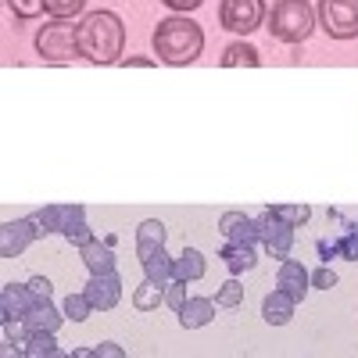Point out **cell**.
<instances>
[{"mask_svg":"<svg viewBox=\"0 0 358 358\" xmlns=\"http://www.w3.org/2000/svg\"><path fill=\"white\" fill-rule=\"evenodd\" d=\"M126 25L115 11H86L79 22V57L94 65H115L122 62Z\"/></svg>","mask_w":358,"mask_h":358,"instance_id":"6da1fadb","label":"cell"},{"mask_svg":"<svg viewBox=\"0 0 358 358\" xmlns=\"http://www.w3.org/2000/svg\"><path fill=\"white\" fill-rule=\"evenodd\" d=\"M151 40H155L158 62H165V65H194L197 57H201V50H204L201 25L190 22L187 15H169V18H162Z\"/></svg>","mask_w":358,"mask_h":358,"instance_id":"7a4b0ae2","label":"cell"},{"mask_svg":"<svg viewBox=\"0 0 358 358\" xmlns=\"http://www.w3.org/2000/svg\"><path fill=\"white\" fill-rule=\"evenodd\" d=\"M315 8L308 0H276L265 15V33L280 43H305L315 33Z\"/></svg>","mask_w":358,"mask_h":358,"instance_id":"3957f363","label":"cell"},{"mask_svg":"<svg viewBox=\"0 0 358 358\" xmlns=\"http://www.w3.org/2000/svg\"><path fill=\"white\" fill-rule=\"evenodd\" d=\"M36 54L54 65H65L72 57H79V22L72 18L43 22V29H36Z\"/></svg>","mask_w":358,"mask_h":358,"instance_id":"277c9868","label":"cell"},{"mask_svg":"<svg viewBox=\"0 0 358 358\" xmlns=\"http://www.w3.org/2000/svg\"><path fill=\"white\" fill-rule=\"evenodd\" d=\"M315 22L330 40H358V0H319Z\"/></svg>","mask_w":358,"mask_h":358,"instance_id":"5b68a950","label":"cell"},{"mask_svg":"<svg viewBox=\"0 0 358 358\" xmlns=\"http://www.w3.org/2000/svg\"><path fill=\"white\" fill-rule=\"evenodd\" d=\"M265 0H222L219 4V22L233 36H251L265 22Z\"/></svg>","mask_w":358,"mask_h":358,"instance_id":"8992f818","label":"cell"},{"mask_svg":"<svg viewBox=\"0 0 358 358\" xmlns=\"http://www.w3.org/2000/svg\"><path fill=\"white\" fill-rule=\"evenodd\" d=\"M255 222H258V233H262L265 255L276 258V262H283V258L290 255V248H294V226L283 222L273 208H265L262 215H255Z\"/></svg>","mask_w":358,"mask_h":358,"instance_id":"52a82bcc","label":"cell"},{"mask_svg":"<svg viewBox=\"0 0 358 358\" xmlns=\"http://www.w3.org/2000/svg\"><path fill=\"white\" fill-rule=\"evenodd\" d=\"M83 294L90 297L94 312H111L122 301V280H118V273H90Z\"/></svg>","mask_w":358,"mask_h":358,"instance_id":"ba28073f","label":"cell"},{"mask_svg":"<svg viewBox=\"0 0 358 358\" xmlns=\"http://www.w3.org/2000/svg\"><path fill=\"white\" fill-rule=\"evenodd\" d=\"M40 297L29 290V283H4L0 287V322H11V319H25L33 312V305Z\"/></svg>","mask_w":358,"mask_h":358,"instance_id":"9c48e42d","label":"cell"},{"mask_svg":"<svg viewBox=\"0 0 358 358\" xmlns=\"http://www.w3.org/2000/svg\"><path fill=\"white\" fill-rule=\"evenodd\" d=\"M33 241H36L33 219H8L4 226H0V255L4 258H18Z\"/></svg>","mask_w":358,"mask_h":358,"instance_id":"30bf717a","label":"cell"},{"mask_svg":"<svg viewBox=\"0 0 358 358\" xmlns=\"http://www.w3.org/2000/svg\"><path fill=\"white\" fill-rule=\"evenodd\" d=\"M276 287L287 290L294 301H305L308 290H312V273L301 265V262H294V258H283L280 268H276Z\"/></svg>","mask_w":358,"mask_h":358,"instance_id":"8fae6325","label":"cell"},{"mask_svg":"<svg viewBox=\"0 0 358 358\" xmlns=\"http://www.w3.org/2000/svg\"><path fill=\"white\" fill-rule=\"evenodd\" d=\"M219 233L226 236V244H262L258 222L251 215H244V212H222Z\"/></svg>","mask_w":358,"mask_h":358,"instance_id":"7c38bea8","label":"cell"},{"mask_svg":"<svg viewBox=\"0 0 358 358\" xmlns=\"http://www.w3.org/2000/svg\"><path fill=\"white\" fill-rule=\"evenodd\" d=\"M215 301L212 297H187V305L179 308L176 315H179V326H183V330H201V326H208L215 319Z\"/></svg>","mask_w":358,"mask_h":358,"instance_id":"4fadbf2b","label":"cell"},{"mask_svg":"<svg viewBox=\"0 0 358 358\" xmlns=\"http://www.w3.org/2000/svg\"><path fill=\"white\" fill-rule=\"evenodd\" d=\"M140 265H143V276L155 280L158 287H169L176 280V258H169L165 248H155V251L140 255Z\"/></svg>","mask_w":358,"mask_h":358,"instance_id":"5bb4252c","label":"cell"},{"mask_svg":"<svg viewBox=\"0 0 358 358\" xmlns=\"http://www.w3.org/2000/svg\"><path fill=\"white\" fill-rule=\"evenodd\" d=\"M294 308H297V301L287 294V290H273V294H265V301H262V319L268 322V326H287L290 319H294Z\"/></svg>","mask_w":358,"mask_h":358,"instance_id":"9a60e30c","label":"cell"},{"mask_svg":"<svg viewBox=\"0 0 358 358\" xmlns=\"http://www.w3.org/2000/svg\"><path fill=\"white\" fill-rule=\"evenodd\" d=\"M79 255H83V265L90 268V273H115V248L108 241L101 244L97 236H94L90 244L79 248Z\"/></svg>","mask_w":358,"mask_h":358,"instance_id":"2e32d148","label":"cell"},{"mask_svg":"<svg viewBox=\"0 0 358 358\" xmlns=\"http://www.w3.org/2000/svg\"><path fill=\"white\" fill-rule=\"evenodd\" d=\"M22 322L29 326V330H47V334H57V326L65 322V312H57V308L50 305V297H40V301L33 305V312H29Z\"/></svg>","mask_w":358,"mask_h":358,"instance_id":"e0dca14e","label":"cell"},{"mask_svg":"<svg viewBox=\"0 0 358 358\" xmlns=\"http://www.w3.org/2000/svg\"><path fill=\"white\" fill-rule=\"evenodd\" d=\"M222 265L229 268L233 276H241V273H251V268L258 265V255H255V244H226L219 251Z\"/></svg>","mask_w":358,"mask_h":358,"instance_id":"ac0fdd59","label":"cell"},{"mask_svg":"<svg viewBox=\"0 0 358 358\" xmlns=\"http://www.w3.org/2000/svg\"><path fill=\"white\" fill-rule=\"evenodd\" d=\"M36 226V236H50V233H65L69 226V212H65V204H50V208H40V212L29 215Z\"/></svg>","mask_w":358,"mask_h":358,"instance_id":"d6986e66","label":"cell"},{"mask_svg":"<svg viewBox=\"0 0 358 358\" xmlns=\"http://www.w3.org/2000/svg\"><path fill=\"white\" fill-rule=\"evenodd\" d=\"M165 241H169V229H165L162 219L140 222V226H136V258L147 255V251H155V248H165Z\"/></svg>","mask_w":358,"mask_h":358,"instance_id":"ffe728a7","label":"cell"},{"mask_svg":"<svg viewBox=\"0 0 358 358\" xmlns=\"http://www.w3.org/2000/svg\"><path fill=\"white\" fill-rule=\"evenodd\" d=\"M208 273V262H204V255L197 251V248H183V255L176 258V280H187V283H194V280H201Z\"/></svg>","mask_w":358,"mask_h":358,"instance_id":"44dd1931","label":"cell"},{"mask_svg":"<svg viewBox=\"0 0 358 358\" xmlns=\"http://www.w3.org/2000/svg\"><path fill=\"white\" fill-rule=\"evenodd\" d=\"M22 355L25 358H54V355H62V348H57L54 334L47 330H29L25 344H22Z\"/></svg>","mask_w":358,"mask_h":358,"instance_id":"7402d4cb","label":"cell"},{"mask_svg":"<svg viewBox=\"0 0 358 358\" xmlns=\"http://www.w3.org/2000/svg\"><path fill=\"white\" fill-rule=\"evenodd\" d=\"M219 65H222V69H241V65L258 69V65H262V54H258L251 43H229V47L222 50V57H219Z\"/></svg>","mask_w":358,"mask_h":358,"instance_id":"603a6c76","label":"cell"},{"mask_svg":"<svg viewBox=\"0 0 358 358\" xmlns=\"http://www.w3.org/2000/svg\"><path fill=\"white\" fill-rule=\"evenodd\" d=\"M158 305H165V287H158L155 280L143 276V283L133 290V308L136 312H155Z\"/></svg>","mask_w":358,"mask_h":358,"instance_id":"cb8c5ba5","label":"cell"},{"mask_svg":"<svg viewBox=\"0 0 358 358\" xmlns=\"http://www.w3.org/2000/svg\"><path fill=\"white\" fill-rule=\"evenodd\" d=\"M215 305H219V308H241V305H244V283L236 280V276H229V280L215 290Z\"/></svg>","mask_w":358,"mask_h":358,"instance_id":"d4e9b609","label":"cell"},{"mask_svg":"<svg viewBox=\"0 0 358 358\" xmlns=\"http://www.w3.org/2000/svg\"><path fill=\"white\" fill-rule=\"evenodd\" d=\"M62 312H65V319H72V322H86L90 315H94V305H90L86 294H69L65 305H62Z\"/></svg>","mask_w":358,"mask_h":358,"instance_id":"484cf974","label":"cell"},{"mask_svg":"<svg viewBox=\"0 0 358 358\" xmlns=\"http://www.w3.org/2000/svg\"><path fill=\"white\" fill-rule=\"evenodd\" d=\"M268 208H273V212H276L283 222H290L294 229L305 226V222L312 219V208H308V204H268Z\"/></svg>","mask_w":358,"mask_h":358,"instance_id":"4316f807","label":"cell"},{"mask_svg":"<svg viewBox=\"0 0 358 358\" xmlns=\"http://www.w3.org/2000/svg\"><path fill=\"white\" fill-rule=\"evenodd\" d=\"M43 11L50 18H76L86 11V0H43Z\"/></svg>","mask_w":358,"mask_h":358,"instance_id":"83f0119b","label":"cell"},{"mask_svg":"<svg viewBox=\"0 0 358 358\" xmlns=\"http://www.w3.org/2000/svg\"><path fill=\"white\" fill-rule=\"evenodd\" d=\"M8 8L18 22H33L43 15V0H8Z\"/></svg>","mask_w":358,"mask_h":358,"instance_id":"f1b7e54d","label":"cell"},{"mask_svg":"<svg viewBox=\"0 0 358 358\" xmlns=\"http://www.w3.org/2000/svg\"><path fill=\"white\" fill-rule=\"evenodd\" d=\"M62 236H65L69 244L83 248V244H90V241H94V229L86 226V219H72V222L65 226V233H62Z\"/></svg>","mask_w":358,"mask_h":358,"instance_id":"f546056e","label":"cell"},{"mask_svg":"<svg viewBox=\"0 0 358 358\" xmlns=\"http://www.w3.org/2000/svg\"><path fill=\"white\" fill-rule=\"evenodd\" d=\"M337 248H341V258L358 262V226H348V229L337 236Z\"/></svg>","mask_w":358,"mask_h":358,"instance_id":"4dcf8cb0","label":"cell"},{"mask_svg":"<svg viewBox=\"0 0 358 358\" xmlns=\"http://www.w3.org/2000/svg\"><path fill=\"white\" fill-rule=\"evenodd\" d=\"M165 305L172 308V312H179L187 305V280H172L169 287H165Z\"/></svg>","mask_w":358,"mask_h":358,"instance_id":"1f68e13d","label":"cell"},{"mask_svg":"<svg viewBox=\"0 0 358 358\" xmlns=\"http://www.w3.org/2000/svg\"><path fill=\"white\" fill-rule=\"evenodd\" d=\"M312 287H315V290H334V287H337V273H334L330 265L312 268Z\"/></svg>","mask_w":358,"mask_h":358,"instance_id":"d6a6232c","label":"cell"},{"mask_svg":"<svg viewBox=\"0 0 358 358\" xmlns=\"http://www.w3.org/2000/svg\"><path fill=\"white\" fill-rule=\"evenodd\" d=\"M162 4H165L169 11H176V15H187V11H197L204 0H162Z\"/></svg>","mask_w":358,"mask_h":358,"instance_id":"836d02e7","label":"cell"},{"mask_svg":"<svg viewBox=\"0 0 358 358\" xmlns=\"http://www.w3.org/2000/svg\"><path fill=\"white\" fill-rule=\"evenodd\" d=\"M29 290H33L36 297H50L54 294V283L47 276H29Z\"/></svg>","mask_w":358,"mask_h":358,"instance_id":"e575fe53","label":"cell"},{"mask_svg":"<svg viewBox=\"0 0 358 358\" xmlns=\"http://www.w3.org/2000/svg\"><path fill=\"white\" fill-rule=\"evenodd\" d=\"M97 358H126V348L115 341H104V344H97Z\"/></svg>","mask_w":358,"mask_h":358,"instance_id":"d590c367","label":"cell"},{"mask_svg":"<svg viewBox=\"0 0 358 358\" xmlns=\"http://www.w3.org/2000/svg\"><path fill=\"white\" fill-rule=\"evenodd\" d=\"M118 65H122V69H155V57H140V54H133V57H122Z\"/></svg>","mask_w":358,"mask_h":358,"instance_id":"8d00e7d4","label":"cell"},{"mask_svg":"<svg viewBox=\"0 0 358 358\" xmlns=\"http://www.w3.org/2000/svg\"><path fill=\"white\" fill-rule=\"evenodd\" d=\"M319 255H322V262H330L334 255H341L337 241H319Z\"/></svg>","mask_w":358,"mask_h":358,"instance_id":"74e56055","label":"cell"},{"mask_svg":"<svg viewBox=\"0 0 358 358\" xmlns=\"http://www.w3.org/2000/svg\"><path fill=\"white\" fill-rule=\"evenodd\" d=\"M72 358H97V348H76Z\"/></svg>","mask_w":358,"mask_h":358,"instance_id":"f35d334b","label":"cell"}]
</instances>
